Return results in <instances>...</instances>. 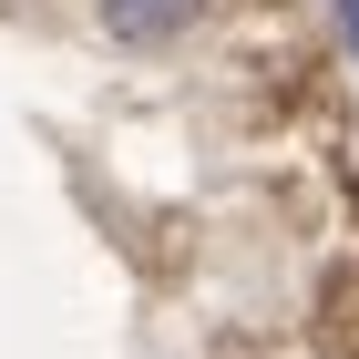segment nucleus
<instances>
[{
  "label": "nucleus",
  "mask_w": 359,
  "mask_h": 359,
  "mask_svg": "<svg viewBox=\"0 0 359 359\" xmlns=\"http://www.w3.org/2000/svg\"><path fill=\"white\" fill-rule=\"evenodd\" d=\"M339 21H349V41H359V0H339Z\"/></svg>",
  "instance_id": "nucleus-2"
},
{
  "label": "nucleus",
  "mask_w": 359,
  "mask_h": 359,
  "mask_svg": "<svg viewBox=\"0 0 359 359\" xmlns=\"http://www.w3.org/2000/svg\"><path fill=\"white\" fill-rule=\"evenodd\" d=\"M195 11H205V0H103V21L123 31V41H175Z\"/></svg>",
  "instance_id": "nucleus-1"
}]
</instances>
